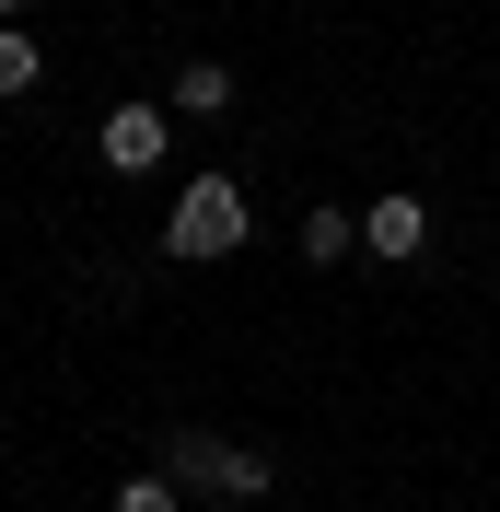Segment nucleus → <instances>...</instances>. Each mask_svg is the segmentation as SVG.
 Masks as SVG:
<instances>
[{"mask_svg": "<svg viewBox=\"0 0 500 512\" xmlns=\"http://www.w3.org/2000/svg\"><path fill=\"white\" fill-rule=\"evenodd\" d=\"M24 94H47V47L24 24H0V105H24Z\"/></svg>", "mask_w": 500, "mask_h": 512, "instance_id": "obj_6", "label": "nucleus"}, {"mask_svg": "<svg viewBox=\"0 0 500 512\" xmlns=\"http://www.w3.org/2000/svg\"><path fill=\"white\" fill-rule=\"evenodd\" d=\"M94 152H105V175H152V163L175 152V105H105Z\"/></svg>", "mask_w": 500, "mask_h": 512, "instance_id": "obj_3", "label": "nucleus"}, {"mask_svg": "<svg viewBox=\"0 0 500 512\" xmlns=\"http://www.w3.org/2000/svg\"><path fill=\"white\" fill-rule=\"evenodd\" d=\"M117 512H198V501H187V489L152 466V478H128V489H117Z\"/></svg>", "mask_w": 500, "mask_h": 512, "instance_id": "obj_8", "label": "nucleus"}, {"mask_svg": "<svg viewBox=\"0 0 500 512\" xmlns=\"http://www.w3.org/2000/svg\"><path fill=\"white\" fill-rule=\"evenodd\" d=\"M163 105H175V117H221V105H233V59H187Z\"/></svg>", "mask_w": 500, "mask_h": 512, "instance_id": "obj_5", "label": "nucleus"}, {"mask_svg": "<svg viewBox=\"0 0 500 512\" xmlns=\"http://www.w3.org/2000/svg\"><path fill=\"white\" fill-rule=\"evenodd\" d=\"M349 245H361V210H326V198H314L303 210V268H338Z\"/></svg>", "mask_w": 500, "mask_h": 512, "instance_id": "obj_7", "label": "nucleus"}, {"mask_svg": "<svg viewBox=\"0 0 500 512\" xmlns=\"http://www.w3.org/2000/svg\"><path fill=\"white\" fill-rule=\"evenodd\" d=\"M245 187H233V175H198V187L187 198H175V222H163V256H187V268H198V256H233V245H245Z\"/></svg>", "mask_w": 500, "mask_h": 512, "instance_id": "obj_2", "label": "nucleus"}, {"mask_svg": "<svg viewBox=\"0 0 500 512\" xmlns=\"http://www.w3.org/2000/svg\"><path fill=\"white\" fill-rule=\"evenodd\" d=\"M24 12H35V0H0V24H24Z\"/></svg>", "mask_w": 500, "mask_h": 512, "instance_id": "obj_9", "label": "nucleus"}, {"mask_svg": "<svg viewBox=\"0 0 500 512\" xmlns=\"http://www.w3.org/2000/svg\"><path fill=\"white\" fill-rule=\"evenodd\" d=\"M198 512H245V501H198Z\"/></svg>", "mask_w": 500, "mask_h": 512, "instance_id": "obj_10", "label": "nucleus"}, {"mask_svg": "<svg viewBox=\"0 0 500 512\" xmlns=\"http://www.w3.org/2000/svg\"><path fill=\"white\" fill-rule=\"evenodd\" d=\"M361 245H373V256H396V268H407V256H419V245H431V210H419V198H373V210H361Z\"/></svg>", "mask_w": 500, "mask_h": 512, "instance_id": "obj_4", "label": "nucleus"}, {"mask_svg": "<svg viewBox=\"0 0 500 512\" xmlns=\"http://www.w3.org/2000/svg\"><path fill=\"white\" fill-rule=\"evenodd\" d=\"M163 478L187 489V501H268V478H280V466H268L256 443H221V431L175 419V431H163Z\"/></svg>", "mask_w": 500, "mask_h": 512, "instance_id": "obj_1", "label": "nucleus"}]
</instances>
